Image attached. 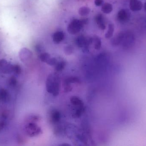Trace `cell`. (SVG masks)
Wrapping results in <instances>:
<instances>
[{"instance_id":"cell-1","label":"cell","mask_w":146,"mask_h":146,"mask_svg":"<svg viewBox=\"0 0 146 146\" xmlns=\"http://www.w3.org/2000/svg\"><path fill=\"white\" fill-rule=\"evenodd\" d=\"M83 25L84 24L81 20L74 19L68 25V31L70 34L75 35L80 32Z\"/></svg>"},{"instance_id":"cell-2","label":"cell","mask_w":146,"mask_h":146,"mask_svg":"<svg viewBox=\"0 0 146 146\" xmlns=\"http://www.w3.org/2000/svg\"><path fill=\"white\" fill-rule=\"evenodd\" d=\"M129 7L132 11H140L143 7V4L139 0H130L129 2Z\"/></svg>"},{"instance_id":"cell-3","label":"cell","mask_w":146,"mask_h":146,"mask_svg":"<svg viewBox=\"0 0 146 146\" xmlns=\"http://www.w3.org/2000/svg\"><path fill=\"white\" fill-rule=\"evenodd\" d=\"M95 20L100 29L101 30H105L106 28L105 21L104 17L102 14H99L97 15L95 17Z\"/></svg>"},{"instance_id":"cell-4","label":"cell","mask_w":146,"mask_h":146,"mask_svg":"<svg viewBox=\"0 0 146 146\" xmlns=\"http://www.w3.org/2000/svg\"><path fill=\"white\" fill-rule=\"evenodd\" d=\"M129 13L126 9H121L117 13V20L120 22H124L129 18Z\"/></svg>"},{"instance_id":"cell-5","label":"cell","mask_w":146,"mask_h":146,"mask_svg":"<svg viewBox=\"0 0 146 146\" xmlns=\"http://www.w3.org/2000/svg\"><path fill=\"white\" fill-rule=\"evenodd\" d=\"M53 41L55 44H59L61 43L65 38L64 33L62 31H57L53 34Z\"/></svg>"},{"instance_id":"cell-6","label":"cell","mask_w":146,"mask_h":146,"mask_svg":"<svg viewBox=\"0 0 146 146\" xmlns=\"http://www.w3.org/2000/svg\"><path fill=\"white\" fill-rule=\"evenodd\" d=\"M93 38V43L94 45V49L97 50H99L101 47V40L100 38L98 36H94Z\"/></svg>"},{"instance_id":"cell-7","label":"cell","mask_w":146,"mask_h":146,"mask_svg":"<svg viewBox=\"0 0 146 146\" xmlns=\"http://www.w3.org/2000/svg\"><path fill=\"white\" fill-rule=\"evenodd\" d=\"M101 10L104 13H110L113 10V6L111 3H106L104 4H103L102 8H101Z\"/></svg>"},{"instance_id":"cell-8","label":"cell","mask_w":146,"mask_h":146,"mask_svg":"<svg viewBox=\"0 0 146 146\" xmlns=\"http://www.w3.org/2000/svg\"><path fill=\"white\" fill-rule=\"evenodd\" d=\"M86 39L84 36L82 35L77 37L76 40V44L79 48H83L86 43Z\"/></svg>"},{"instance_id":"cell-9","label":"cell","mask_w":146,"mask_h":146,"mask_svg":"<svg viewBox=\"0 0 146 146\" xmlns=\"http://www.w3.org/2000/svg\"><path fill=\"white\" fill-rule=\"evenodd\" d=\"M123 35L122 33H119L116 37H114L113 39L111 40V43L113 45H117L120 44L123 38Z\"/></svg>"},{"instance_id":"cell-10","label":"cell","mask_w":146,"mask_h":146,"mask_svg":"<svg viewBox=\"0 0 146 146\" xmlns=\"http://www.w3.org/2000/svg\"><path fill=\"white\" fill-rule=\"evenodd\" d=\"M115 31V26L113 24H109L108 26V31L105 34V37L106 38H110L113 36Z\"/></svg>"},{"instance_id":"cell-11","label":"cell","mask_w":146,"mask_h":146,"mask_svg":"<svg viewBox=\"0 0 146 146\" xmlns=\"http://www.w3.org/2000/svg\"><path fill=\"white\" fill-rule=\"evenodd\" d=\"M91 9L88 7H81L79 9V14L82 16H85L89 14Z\"/></svg>"},{"instance_id":"cell-12","label":"cell","mask_w":146,"mask_h":146,"mask_svg":"<svg viewBox=\"0 0 146 146\" xmlns=\"http://www.w3.org/2000/svg\"><path fill=\"white\" fill-rule=\"evenodd\" d=\"M74 49L72 46L71 45H68L66 46L64 49V52L67 55H72L74 52Z\"/></svg>"},{"instance_id":"cell-13","label":"cell","mask_w":146,"mask_h":146,"mask_svg":"<svg viewBox=\"0 0 146 146\" xmlns=\"http://www.w3.org/2000/svg\"><path fill=\"white\" fill-rule=\"evenodd\" d=\"M104 0H95L94 3L97 6H101L104 4Z\"/></svg>"},{"instance_id":"cell-14","label":"cell","mask_w":146,"mask_h":146,"mask_svg":"<svg viewBox=\"0 0 146 146\" xmlns=\"http://www.w3.org/2000/svg\"><path fill=\"white\" fill-rule=\"evenodd\" d=\"M144 7H145V10L146 11V2L145 3V6H144Z\"/></svg>"}]
</instances>
